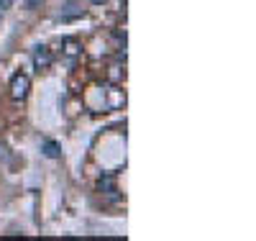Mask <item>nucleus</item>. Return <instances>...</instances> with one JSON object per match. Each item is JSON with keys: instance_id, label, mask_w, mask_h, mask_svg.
Here are the masks:
<instances>
[{"instance_id": "obj_1", "label": "nucleus", "mask_w": 256, "mask_h": 241, "mask_svg": "<svg viewBox=\"0 0 256 241\" xmlns=\"http://www.w3.org/2000/svg\"><path fill=\"white\" fill-rule=\"evenodd\" d=\"M28 93H31V77L26 72H16L10 80V98L20 103L28 98Z\"/></svg>"}, {"instance_id": "obj_2", "label": "nucleus", "mask_w": 256, "mask_h": 241, "mask_svg": "<svg viewBox=\"0 0 256 241\" xmlns=\"http://www.w3.org/2000/svg\"><path fill=\"white\" fill-rule=\"evenodd\" d=\"M34 67H36L38 72L52 67V49L44 47V44H38V47L34 49Z\"/></svg>"}, {"instance_id": "obj_3", "label": "nucleus", "mask_w": 256, "mask_h": 241, "mask_svg": "<svg viewBox=\"0 0 256 241\" xmlns=\"http://www.w3.org/2000/svg\"><path fill=\"white\" fill-rule=\"evenodd\" d=\"M80 54H82V44H80L77 39H64V41H62V57H64V59L74 62Z\"/></svg>"}, {"instance_id": "obj_4", "label": "nucleus", "mask_w": 256, "mask_h": 241, "mask_svg": "<svg viewBox=\"0 0 256 241\" xmlns=\"http://www.w3.org/2000/svg\"><path fill=\"white\" fill-rule=\"evenodd\" d=\"M41 151L49 157V159H56L59 154H62V149H59V144L56 141H52V139H46L44 144H41Z\"/></svg>"}, {"instance_id": "obj_5", "label": "nucleus", "mask_w": 256, "mask_h": 241, "mask_svg": "<svg viewBox=\"0 0 256 241\" xmlns=\"http://www.w3.org/2000/svg\"><path fill=\"white\" fill-rule=\"evenodd\" d=\"M108 77H110L113 82H123V80H126V67H120V64H113L110 72H108Z\"/></svg>"}, {"instance_id": "obj_6", "label": "nucleus", "mask_w": 256, "mask_h": 241, "mask_svg": "<svg viewBox=\"0 0 256 241\" xmlns=\"http://www.w3.org/2000/svg\"><path fill=\"white\" fill-rule=\"evenodd\" d=\"M16 3H18V0H0V11H10Z\"/></svg>"}, {"instance_id": "obj_7", "label": "nucleus", "mask_w": 256, "mask_h": 241, "mask_svg": "<svg viewBox=\"0 0 256 241\" xmlns=\"http://www.w3.org/2000/svg\"><path fill=\"white\" fill-rule=\"evenodd\" d=\"M41 6V0H26V8L28 11H34V8H38Z\"/></svg>"}, {"instance_id": "obj_8", "label": "nucleus", "mask_w": 256, "mask_h": 241, "mask_svg": "<svg viewBox=\"0 0 256 241\" xmlns=\"http://www.w3.org/2000/svg\"><path fill=\"white\" fill-rule=\"evenodd\" d=\"M90 3H92V6H105L108 0H90Z\"/></svg>"}]
</instances>
